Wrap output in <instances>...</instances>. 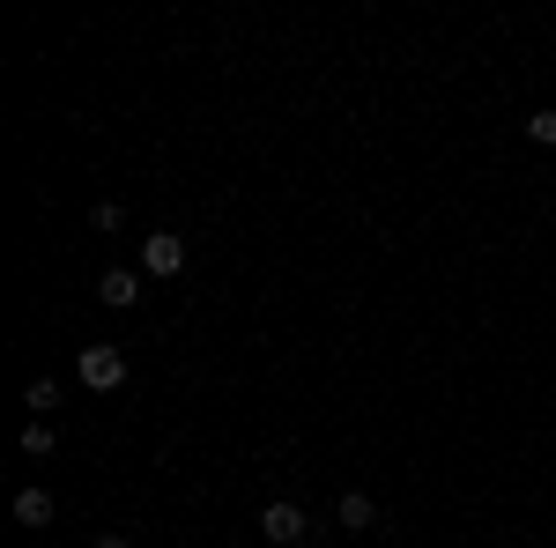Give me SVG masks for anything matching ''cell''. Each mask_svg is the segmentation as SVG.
I'll return each instance as SVG.
<instances>
[{
	"label": "cell",
	"instance_id": "6da1fadb",
	"mask_svg": "<svg viewBox=\"0 0 556 548\" xmlns=\"http://www.w3.org/2000/svg\"><path fill=\"white\" fill-rule=\"evenodd\" d=\"M75 379L89 393H119L127 385V348H112V341H89L83 356H75Z\"/></svg>",
	"mask_w": 556,
	"mask_h": 548
},
{
	"label": "cell",
	"instance_id": "7a4b0ae2",
	"mask_svg": "<svg viewBox=\"0 0 556 548\" xmlns=\"http://www.w3.org/2000/svg\"><path fill=\"white\" fill-rule=\"evenodd\" d=\"M178 267H186V238H178V230H156V238H141V275L172 282Z\"/></svg>",
	"mask_w": 556,
	"mask_h": 548
},
{
	"label": "cell",
	"instance_id": "3957f363",
	"mask_svg": "<svg viewBox=\"0 0 556 548\" xmlns=\"http://www.w3.org/2000/svg\"><path fill=\"white\" fill-rule=\"evenodd\" d=\"M260 534H267V541H275V548H304V511H298V505H282V497H275V505L260 511Z\"/></svg>",
	"mask_w": 556,
	"mask_h": 548
},
{
	"label": "cell",
	"instance_id": "277c9868",
	"mask_svg": "<svg viewBox=\"0 0 556 548\" xmlns=\"http://www.w3.org/2000/svg\"><path fill=\"white\" fill-rule=\"evenodd\" d=\"M97 296H104L112 311H127V304H141V275H134V267H112V275L97 282Z\"/></svg>",
	"mask_w": 556,
	"mask_h": 548
},
{
	"label": "cell",
	"instance_id": "5b68a950",
	"mask_svg": "<svg viewBox=\"0 0 556 548\" xmlns=\"http://www.w3.org/2000/svg\"><path fill=\"white\" fill-rule=\"evenodd\" d=\"M334 519H342L349 534H364V526H371V519H379V505H371V497H364V489H342V505H334Z\"/></svg>",
	"mask_w": 556,
	"mask_h": 548
},
{
	"label": "cell",
	"instance_id": "8992f818",
	"mask_svg": "<svg viewBox=\"0 0 556 548\" xmlns=\"http://www.w3.org/2000/svg\"><path fill=\"white\" fill-rule=\"evenodd\" d=\"M15 526H52V489H23L15 497Z\"/></svg>",
	"mask_w": 556,
	"mask_h": 548
},
{
	"label": "cell",
	"instance_id": "52a82bcc",
	"mask_svg": "<svg viewBox=\"0 0 556 548\" xmlns=\"http://www.w3.org/2000/svg\"><path fill=\"white\" fill-rule=\"evenodd\" d=\"M23 400H30V416H52V408H60V379H30Z\"/></svg>",
	"mask_w": 556,
	"mask_h": 548
},
{
	"label": "cell",
	"instance_id": "ba28073f",
	"mask_svg": "<svg viewBox=\"0 0 556 548\" xmlns=\"http://www.w3.org/2000/svg\"><path fill=\"white\" fill-rule=\"evenodd\" d=\"M52 445H60V430H52V422H30V430H23V453H30V460H45Z\"/></svg>",
	"mask_w": 556,
	"mask_h": 548
},
{
	"label": "cell",
	"instance_id": "9c48e42d",
	"mask_svg": "<svg viewBox=\"0 0 556 548\" xmlns=\"http://www.w3.org/2000/svg\"><path fill=\"white\" fill-rule=\"evenodd\" d=\"M119 222H127V208H119V201H97V208H89V230H104V238H112Z\"/></svg>",
	"mask_w": 556,
	"mask_h": 548
},
{
	"label": "cell",
	"instance_id": "30bf717a",
	"mask_svg": "<svg viewBox=\"0 0 556 548\" xmlns=\"http://www.w3.org/2000/svg\"><path fill=\"white\" fill-rule=\"evenodd\" d=\"M527 141H542V149H556V112H534V119H527Z\"/></svg>",
	"mask_w": 556,
	"mask_h": 548
},
{
	"label": "cell",
	"instance_id": "8fae6325",
	"mask_svg": "<svg viewBox=\"0 0 556 548\" xmlns=\"http://www.w3.org/2000/svg\"><path fill=\"white\" fill-rule=\"evenodd\" d=\"M97 548H134V541L127 534H97Z\"/></svg>",
	"mask_w": 556,
	"mask_h": 548
}]
</instances>
